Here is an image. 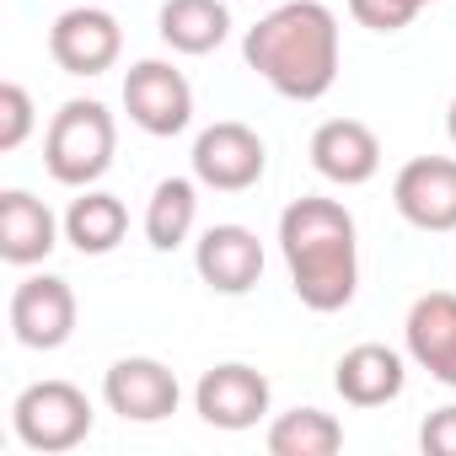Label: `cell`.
Listing matches in <instances>:
<instances>
[{
  "instance_id": "obj_1",
  "label": "cell",
  "mask_w": 456,
  "mask_h": 456,
  "mask_svg": "<svg viewBox=\"0 0 456 456\" xmlns=\"http://www.w3.org/2000/svg\"><path fill=\"white\" fill-rule=\"evenodd\" d=\"M280 253L306 312H344L360 290V232L338 199H296L280 215Z\"/></svg>"
},
{
  "instance_id": "obj_9",
  "label": "cell",
  "mask_w": 456,
  "mask_h": 456,
  "mask_svg": "<svg viewBox=\"0 0 456 456\" xmlns=\"http://www.w3.org/2000/svg\"><path fill=\"white\" fill-rule=\"evenodd\" d=\"M76 333V290L60 274H28L12 290V338L22 349H60Z\"/></svg>"
},
{
  "instance_id": "obj_6",
  "label": "cell",
  "mask_w": 456,
  "mask_h": 456,
  "mask_svg": "<svg viewBox=\"0 0 456 456\" xmlns=\"http://www.w3.org/2000/svg\"><path fill=\"white\" fill-rule=\"evenodd\" d=\"M264 172H269V145L258 129L237 118H220L193 140V177L215 193H248Z\"/></svg>"
},
{
  "instance_id": "obj_21",
  "label": "cell",
  "mask_w": 456,
  "mask_h": 456,
  "mask_svg": "<svg viewBox=\"0 0 456 456\" xmlns=\"http://www.w3.org/2000/svg\"><path fill=\"white\" fill-rule=\"evenodd\" d=\"M33 97H28V86H17V81H6L0 86V151H22L28 145V134H33Z\"/></svg>"
},
{
  "instance_id": "obj_24",
  "label": "cell",
  "mask_w": 456,
  "mask_h": 456,
  "mask_svg": "<svg viewBox=\"0 0 456 456\" xmlns=\"http://www.w3.org/2000/svg\"><path fill=\"white\" fill-rule=\"evenodd\" d=\"M445 134H451V145H456V97H451V108H445Z\"/></svg>"
},
{
  "instance_id": "obj_14",
  "label": "cell",
  "mask_w": 456,
  "mask_h": 456,
  "mask_svg": "<svg viewBox=\"0 0 456 456\" xmlns=\"http://www.w3.org/2000/svg\"><path fill=\"white\" fill-rule=\"evenodd\" d=\"M312 167L338 188H360L381 172V140L360 118H328L312 134Z\"/></svg>"
},
{
  "instance_id": "obj_25",
  "label": "cell",
  "mask_w": 456,
  "mask_h": 456,
  "mask_svg": "<svg viewBox=\"0 0 456 456\" xmlns=\"http://www.w3.org/2000/svg\"><path fill=\"white\" fill-rule=\"evenodd\" d=\"M419 6H435V0H419Z\"/></svg>"
},
{
  "instance_id": "obj_15",
  "label": "cell",
  "mask_w": 456,
  "mask_h": 456,
  "mask_svg": "<svg viewBox=\"0 0 456 456\" xmlns=\"http://www.w3.org/2000/svg\"><path fill=\"white\" fill-rule=\"evenodd\" d=\"M333 387L349 408H381L392 397H403L408 387V360L387 344H354L338 354L333 365Z\"/></svg>"
},
{
  "instance_id": "obj_2",
  "label": "cell",
  "mask_w": 456,
  "mask_h": 456,
  "mask_svg": "<svg viewBox=\"0 0 456 456\" xmlns=\"http://www.w3.org/2000/svg\"><path fill=\"white\" fill-rule=\"evenodd\" d=\"M242 60L280 97L317 102L338 81V17L322 0H285V6H274L248 28Z\"/></svg>"
},
{
  "instance_id": "obj_10",
  "label": "cell",
  "mask_w": 456,
  "mask_h": 456,
  "mask_svg": "<svg viewBox=\"0 0 456 456\" xmlns=\"http://www.w3.org/2000/svg\"><path fill=\"white\" fill-rule=\"evenodd\" d=\"M177 376L151 360V354H129V360H113L108 376H102V403L124 419V424H161L177 413Z\"/></svg>"
},
{
  "instance_id": "obj_20",
  "label": "cell",
  "mask_w": 456,
  "mask_h": 456,
  "mask_svg": "<svg viewBox=\"0 0 456 456\" xmlns=\"http://www.w3.org/2000/svg\"><path fill=\"white\" fill-rule=\"evenodd\" d=\"M338 445H344V424L322 408H290L269 424L274 456H333Z\"/></svg>"
},
{
  "instance_id": "obj_16",
  "label": "cell",
  "mask_w": 456,
  "mask_h": 456,
  "mask_svg": "<svg viewBox=\"0 0 456 456\" xmlns=\"http://www.w3.org/2000/svg\"><path fill=\"white\" fill-rule=\"evenodd\" d=\"M60 248V220L44 199H33L28 188H6L0 193V258L12 269H33Z\"/></svg>"
},
{
  "instance_id": "obj_3",
  "label": "cell",
  "mask_w": 456,
  "mask_h": 456,
  "mask_svg": "<svg viewBox=\"0 0 456 456\" xmlns=\"http://www.w3.org/2000/svg\"><path fill=\"white\" fill-rule=\"evenodd\" d=\"M118 151V124L97 97H70L44 134V167L65 188H92Z\"/></svg>"
},
{
  "instance_id": "obj_12",
  "label": "cell",
  "mask_w": 456,
  "mask_h": 456,
  "mask_svg": "<svg viewBox=\"0 0 456 456\" xmlns=\"http://www.w3.org/2000/svg\"><path fill=\"white\" fill-rule=\"evenodd\" d=\"M193 269L215 296H248L264 280V242L248 225H209L193 248Z\"/></svg>"
},
{
  "instance_id": "obj_19",
  "label": "cell",
  "mask_w": 456,
  "mask_h": 456,
  "mask_svg": "<svg viewBox=\"0 0 456 456\" xmlns=\"http://www.w3.org/2000/svg\"><path fill=\"white\" fill-rule=\"evenodd\" d=\"M199 177H161L151 188V204H145V242L156 253H172L193 237V220H199Z\"/></svg>"
},
{
  "instance_id": "obj_17",
  "label": "cell",
  "mask_w": 456,
  "mask_h": 456,
  "mask_svg": "<svg viewBox=\"0 0 456 456\" xmlns=\"http://www.w3.org/2000/svg\"><path fill=\"white\" fill-rule=\"evenodd\" d=\"M124 237H129V209H124L118 193L81 188V199H70V209H65V242H70L81 258H102V253H113Z\"/></svg>"
},
{
  "instance_id": "obj_8",
  "label": "cell",
  "mask_w": 456,
  "mask_h": 456,
  "mask_svg": "<svg viewBox=\"0 0 456 456\" xmlns=\"http://www.w3.org/2000/svg\"><path fill=\"white\" fill-rule=\"evenodd\" d=\"M49 54L65 76H102L124 54V28L102 6H70L49 28Z\"/></svg>"
},
{
  "instance_id": "obj_22",
  "label": "cell",
  "mask_w": 456,
  "mask_h": 456,
  "mask_svg": "<svg viewBox=\"0 0 456 456\" xmlns=\"http://www.w3.org/2000/svg\"><path fill=\"white\" fill-rule=\"evenodd\" d=\"M424 6L419 0H349V17L370 33H403Z\"/></svg>"
},
{
  "instance_id": "obj_18",
  "label": "cell",
  "mask_w": 456,
  "mask_h": 456,
  "mask_svg": "<svg viewBox=\"0 0 456 456\" xmlns=\"http://www.w3.org/2000/svg\"><path fill=\"white\" fill-rule=\"evenodd\" d=\"M156 33L177 54H209L232 33V12L220 0H167L161 17H156Z\"/></svg>"
},
{
  "instance_id": "obj_7",
  "label": "cell",
  "mask_w": 456,
  "mask_h": 456,
  "mask_svg": "<svg viewBox=\"0 0 456 456\" xmlns=\"http://www.w3.org/2000/svg\"><path fill=\"white\" fill-rule=\"evenodd\" d=\"M269 376L242 365V360H225V365H209L193 387V408L209 429H253L264 413H269Z\"/></svg>"
},
{
  "instance_id": "obj_11",
  "label": "cell",
  "mask_w": 456,
  "mask_h": 456,
  "mask_svg": "<svg viewBox=\"0 0 456 456\" xmlns=\"http://www.w3.org/2000/svg\"><path fill=\"white\" fill-rule=\"evenodd\" d=\"M392 204L419 232H456V156H413L392 177Z\"/></svg>"
},
{
  "instance_id": "obj_5",
  "label": "cell",
  "mask_w": 456,
  "mask_h": 456,
  "mask_svg": "<svg viewBox=\"0 0 456 456\" xmlns=\"http://www.w3.org/2000/svg\"><path fill=\"white\" fill-rule=\"evenodd\" d=\"M124 113L134 129L156 134V140H172L193 124V86L177 65L167 60H140L129 65L124 76Z\"/></svg>"
},
{
  "instance_id": "obj_13",
  "label": "cell",
  "mask_w": 456,
  "mask_h": 456,
  "mask_svg": "<svg viewBox=\"0 0 456 456\" xmlns=\"http://www.w3.org/2000/svg\"><path fill=\"white\" fill-rule=\"evenodd\" d=\"M403 349L419 370H429L440 387H456V296L429 290L408 306L403 322Z\"/></svg>"
},
{
  "instance_id": "obj_23",
  "label": "cell",
  "mask_w": 456,
  "mask_h": 456,
  "mask_svg": "<svg viewBox=\"0 0 456 456\" xmlns=\"http://www.w3.org/2000/svg\"><path fill=\"white\" fill-rule=\"evenodd\" d=\"M419 451H424V456H456V403L435 408V413L419 424Z\"/></svg>"
},
{
  "instance_id": "obj_4",
  "label": "cell",
  "mask_w": 456,
  "mask_h": 456,
  "mask_svg": "<svg viewBox=\"0 0 456 456\" xmlns=\"http://www.w3.org/2000/svg\"><path fill=\"white\" fill-rule=\"evenodd\" d=\"M12 429L28 451L65 456L92 435V397L76 381H33L12 403Z\"/></svg>"
}]
</instances>
